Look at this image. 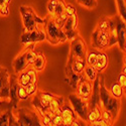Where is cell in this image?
Wrapping results in <instances>:
<instances>
[{
	"label": "cell",
	"instance_id": "cell-31",
	"mask_svg": "<svg viewBox=\"0 0 126 126\" xmlns=\"http://www.w3.org/2000/svg\"><path fill=\"white\" fill-rule=\"evenodd\" d=\"M125 59H124V62H123V67H122V71L121 73L119 74L118 76V81L117 83L119 84V85L125 90V87H126V74H125Z\"/></svg>",
	"mask_w": 126,
	"mask_h": 126
},
{
	"label": "cell",
	"instance_id": "cell-18",
	"mask_svg": "<svg viewBox=\"0 0 126 126\" xmlns=\"http://www.w3.org/2000/svg\"><path fill=\"white\" fill-rule=\"evenodd\" d=\"M86 65H87V63H86L85 59L75 58V57H73L72 55L69 54V60H68V63H67V66H69L74 72L83 75V72H84V69H85Z\"/></svg>",
	"mask_w": 126,
	"mask_h": 126
},
{
	"label": "cell",
	"instance_id": "cell-32",
	"mask_svg": "<svg viewBox=\"0 0 126 126\" xmlns=\"http://www.w3.org/2000/svg\"><path fill=\"white\" fill-rule=\"evenodd\" d=\"M87 126H113L112 123L104 120L103 118H100L99 120L93 121V122H85Z\"/></svg>",
	"mask_w": 126,
	"mask_h": 126
},
{
	"label": "cell",
	"instance_id": "cell-25",
	"mask_svg": "<svg viewBox=\"0 0 126 126\" xmlns=\"http://www.w3.org/2000/svg\"><path fill=\"white\" fill-rule=\"evenodd\" d=\"M109 92L111 93V95L115 98H117V99H121L123 97V95L125 94V90L119 85L118 83H114L112 84V86L109 90Z\"/></svg>",
	"mask_w": 126,
	"mask_h": 126
},
{
	"label": "cell",
	"instance_id": "cell-5",
	"mask_svg": "<svg viewBox=\"0 0 126 126\" xmlns=\"http://www.w3.org/2000/svg\"><path fill=\"white\" fill-rule=\"evenodd\" d=\"M12 112L19 126H39L41 124L39 115L35 110L26 107H17L16 109H12Z\"/></svg>",
	"mask_w": 126,
	"mask_h": 126
},
{
	"label": "cell",
	"instance_id": "cell-8",
	"mask_svg": "<svg viewBox=\"0 0 126 126\" xmlns=\"http://www.w3.org/2000/svg\"><path fill=\"white\" fill-rule=\"evenodd\" d=\"M46 40V33L43 27L37 25L34 29L30 31H24L20 36V43L22 45H30V44H36L40 41Z\"/></svg>",
	"mask_w": 126,
	"mask_h": 126
},
{
	"label": "cell",
	"instance_id": "cell-21",
	"mask_svg": "<svg viewBox=\"0 0 126 126\" xmlns=\"http://www.w3.org/2000/svg\"><path fill=\"white\" fill-rule=\"evenodd\" d=\"M66 99L63 96H58L56 95L54 98L51 99V101L48 104V111L51 113H56V114H61V109L63 104L65 103Z\"/></svg>",
	"mask_w": 126,
	"mask_h": 126
},
{
	"label": "cell",
	"instance_id": "cell-34",
	"mask_svg": "<svg viewBox=\"0 0 126 126\" xmlns=\"http://www.w3.org/2000/svg\"><path fill=\"white\" fill-rule=\"evenodd\" d=\"M57 1L58 0H48L47 8V15L54 17L55 14V9H56V5H57Z\"/></svg>",
	"mask_w": 126,
	"mask_h": 126
},
{
	"label": "cell",
	"instance_id": "cell-30",
	"mask_svg": "<svg viewBox=\"0 0 126 126\" xmlns=\"http://www.w3.org/2000/svg\"><path fill=\"white\" fill-rule=\"evenodd\" d=\"M78 4L88 9H94L97 7V0H77Z\"/></svg>",
	"mask_w": 126,
	"mask_h": 126
},
{
	"label": "cell",
	"instance_id": "cell-1",
	"mask_svg": "<svg viewBox=\"0 0 126 126\" xmlns=\"http://www.w3.org/2000/svg\"><path fill=\"white\" fill-rule=\"evenodd\" d=\"M99 96L102 110L108 112L115 122L121 109V99H117L111 95L105 86V78L101 73H99Z\"/></svg>",
	"mask_w": 126,
	"mask_h": 126
},
{
	"label": "cell",
	"instance_id": "cell-35",
	"mask_svg": "<svg viewBox=\"0 0 126 126\" xmlns=\"http://www.w3.org/2000/svg\"><path fill=\"white\" fill-rule=\"evenodd\" d=\"M17 93H18L19 100H27L29 98V96L27 95V93L25 91V88L23 86L18 85V91H17Z\"/></svg>",
	"mask_w": 126,
	"mask_h": 126
},
{
	"label": "cell",
	"instance_id": "cell-24",
	"mask_svg": "<svg viewBox=\"0 0 126 126\" xmlns=\"http://www.w3.org/2000/svg\"><path fill=\"white\" fill-rule=\"evenodd\" d=\"M109 33H110V47L117 44V33H116V24L115 20L112 17H110V26H109Z\"/></svg>",
	"mask_w": 126,
	"mask_h": 126
},
{
	"label": "cell",
	"instance_id": "cell-33",
	"mask_svg": "<svg viewBox=\"0 0 126 126\" xmlns=\"http://www.w3.org/2000/svg\"><path fill=\"white\" fill-rule=\"evenodd\" d=\"M25 91L27 93V95L30 97V96H33L34 94L36 93V91L38 90L37 88V83H29L28 85H26L25 87Z\"/></svg>",
	"mask_w": 126,
	"mask_h": 126
},
{
	"label": "cell",
	"instance_id": "cell-19",
	"mask_svg": "<svg viewBox=\"0 0 126 126\" xmlns=\"http://www.w3.org/2000/svg\"><path fill=\"white\" fill-rule=\"evenodd\" d=\"M65 76H66V82L69 84V85L73 88V89H76L77 85L79 81L81 80V78L83 77V75L78 74V73L74 72L69 66L66 65L65 68Z\"/></svg>",
	"mask_w": 126,
	"mask_h": 126
},
{
	"label": "cell",
	"instance_id": "cell-14",
	"mask_svg": "<svg viewBox=\"0 0 126 126\" xmlns=\"http://www.w3.org/2000/svg\"><path fill=\"white\" fill-rule=\"evenodd\" d=\"M18 82H17V75L13 74L10 75V86H9V97H8V102L11 105L12 109H16L18 107Z\"/></svg>",
	"mask_w": 126,
	"mask_h": 126
},
{
	"label": "cell",
	"instance_id": "cell-20",
	"mask_svg": "<svg viewBox=\"0 0 126 126\" xmlns=\"http://www.w3.org/2000/svg\"><path fill=\"white\" fill-rule=\"evenodd\" d=\"M108 64H109L108 56L105 54L103 50H99L97 59L95 61V64H94V68L97 70L98 73H102L105 69L108 67Z\"/></svg>",
	"mask_w": 126,
	"mask_h": 126
},
{
	"label": "cell",
	"instance_id": "cell-6",
	"mask_svg": "<svg viewBox=\"0 0 126 126\" xmlns=\"http://www.w3.org/2000/svg\"><path fill=\"white\" fill-rule=\"evenodd\" d=\"M19 12L22 17L24 31H30L34 29L37 25H44L46 19L40 18L31 6L22 5L19 7Z\"/></svg>",
	"mask_w": 126,
	"mask_h": 126
},
{
	"label": "cell",
	"instance_id": "cell-9",
	"mask_svg": "<svg viewBox=\"0 0 126 126\" xmlns=\"http://www.w3.org/2000/svg\"><path fill=\"white\" fill-rule=\"evenodd\" d=\"M87 50H88V46L80 34H78L75 38L71 40L70 55H72L73 57L79 59H86Z\"/></svg>",
	"mask_w": 126,
	"mask_h": 126
},
{
	"label": "cell",
	"instance_id": "cell-7",
	"mask_svg": "<svg viewBox=\"0 0 126 126\" xmlns=\"http://www.w3.org/2000/svg\"><path fill=\"white\" fill-rule=\"evenodd\" d=\"M68 101L71 104L72 108L74 109L75 113L77 114L78 118H80L84 122H86L87 114H88V100L81 98L75 92V93H71L68 96Z\"/></svg>",
	"mask_w": 126,
	"mask_h": 126
},
{
	"label": "cell",
	"instance_id": "cell-36",
	"mask_svg": "<svg viewBox=\"0 0 126 126\" xmlns=\"http://www.w3.org/2000/svg\"><path fill=\"white\" fill-rule=\"evenodd\" d=\"M65 14L67 16H71V15H74V14H77V10H76V7L72 4H67L66 3V7H65Z\"/></svg>",
	"mask_w": 126,
	"mask_h": 126
},
{
	"label": "cell",
	"instance_id": "cell-15",
	"mask_svg": "<svg viewBox=\"0 0 126 126\" xmlns=\"http://www.w3.org/2000/svg\"><path fill=\"white\" fill-rule=\"evenodd\" d=\"M92 89H93V83L87 80L86 78H84L83 76L76 87V94L83 99L89 100L92 94Z\"/></svg>",
	"mask_w": 126,
	"mask_h": 126
},
{
	"label": "cell",
	"instance_id": "cell-11",
	"mask_svg": "<svg viewBox=\"0 0 126 126\" xmlns=\"http://www.w3.org/2000/svg\"><path fill=\"white\" fill-rule=\"evenodd\" d=\"M10 86V74L8 70L0 66V102L8 101Z\"/></svg>",
	"mask_w": 126,
	"mask_h": 126
},
{
	"label": "cell",
	"instance_id": "cell-22",
	"mask_svg": "<svg viewBox=\"0 0 126 126\" xmlns=\"http://www.w3.org/2000/svg\"><path fill=\"white\" fill-rule=\"evenodd\" d=\"M46 65H47V59H46V56L43 54V52H36V57L32 63V67L36 72H39V71H43L45 68H46Z\"/></svg>",
	"mask_w": 126,
	"mask_h": 126
},
{
	"label": "cell",
	"instance_id": "cell-10",
	"mask_svg": "<svg viewBox=\"0 0 126 126\" xmlns=\"http://www.w3.org/2000/svg\"><path fill=\"white\" fill-rule=\"evenodd\" d=\"M78 16L77 14L74 15H71L68 16L64 23L62 25V29L64 31L65 35L67 36L68 40H72L73 38H75L78 34H79V31H78Z\"/></svg>",
	"mask_w": 126,
	"mask_h": 126
},
{
	"label": "cell",
	"instance_id": "cell-4",
	"mask_svg": "<svg viewBox=\"0 0 126 126\" xmlns=\"http://www.w3.org/2000/svg\"><path fill=\"white\" fill-rule=\"evenodd\" d=\"M35 44H30L27 45L26 47L18 54L15 59L12 62V67L14 70V74L18 75L19 73L24 71L26 68L32 65V63L36 57V51H35Z\"/></svg>",
	"mask_w": 126,
	"mask_h": 126
},
{
	"label": "cell",
	"instance_id": "cell-13",
	"mask_svg": "<svg viewBox=\"0 0 126 126\" xmlns=\"http://www.w3.org/2000/svg\"><path fill=\"white\" fill-rule=\"evenodd\" d=\"M116 24V33H117V44L122 51H125V32H126V24L125 21L119 16V14L113 16Z\"/></svg>",
	"mask_w": 126,
	"mask_h": 126
},
{
	"label": "cell",
	"instance_id": "cell-28",
	"mask_svg": "<svg viewBox=\"0 0 126 126\" xmlns=\"http://www.w3.org/2000/svg\"><path fill=\"white\" fill-rule=\"evenodd\" d=\"M47 113H48L49 117H50L51 122L54 123L55 126H65L61 114H56V113H51V112H47Z\"/></svg>",
	"mask_w": 126,
	"mask_h": 126
},
{
	"label": "cell",
	"instance_id": "cell-27",
	"mask_svg": "<svg viewBox=\"0 0 126 126\" xmlns=\"http://www.w3.org/2000/svg\"><path fill=\"white\" fill-rule=\"evenodd\" d=\"M11 0H0V14L8 16L9 14V4Z\"/></svg>",
	"mask_w": 126,
	"mask_h": 126
},
{
	"label": "cell",
	"instance_id": "cell-23",
	"mask_svg": "<svg viewBox=\"0 0 126 126\" xmlns=\"http://www.w3.org/2000/svg\"><path fill=\"white\" fill-rule=\"evenodd\" d=\"M99 73L97 72V70L94 68V66H91V65H86L85 69H84V72H83V76L84 78H86L87 80H89L90 82H94L95 79L97 78Z\"/></svg>",
	"mask_w": 126,
	"mask_h": 126
},
{
	"label": "cell",
	"instance_id": "cell-26",
	"mask_svg": "<svg viewBox=\"0 0 126 126\" xmlns=\"http://www.w3.org/2000/svg\"><path fill=\"white\" fill-rule=\"evenodd\" d=\"M98 52H99V50L96 49V48H93V47L88 48L87 55H86V59H85L87 65L94 66V64H95V61L97 59V56H98Z\"/></svg>",
	"mask_w": 126,
	"mask_h": 126
},
{
	"label": "cell",
	"instance_id": "cell-3",
	"mask_svg": "<svg viewBox=\"0 0 126 126\" xmlns=\"http://www.w3.org/2000/svg\"><path fill=\"white\" fill-rule=\"evenodd\" d=\"M45 19L46 21L44 24V30L46 33V39L52 46L66 43L68 40L67 36L65 35L62 27L56 23L55 19L49 15H47Z\"/></svg>",
	"mask_w": 126,
	"mask_h": 126
},
{
	"label": "cell",
	"instance_id": "cell-37",
	"mask_svg": "<svg viewBox=\"0 0 126 126\" xmlns=\"http://www.w3.org/2000/svg\"><path fill=\"white\" fill-rule=\"evenodd\" d=\"M9 126H19L18 122L15 118V116L13 115V112L10 113V117H9Z\"/></svg>",
	"mask_w": 126,
	"mask_h": 126
},
{
	"label": "cell",
	"instance_id": "cell-38",
	"mask_svg": "<svg viewBox=\"0 0 126 126\" xmlns=\"http://www.w3.org/2000/svg\"><path fill=\"white\" fill-rule=\"evenodd\" d=\"M84 121L83 120H81L80 118H78V119H76L74 122H73L70 126H82V123H83Z\"/></svg>",
	"mask_w": 126,
	"mask_h": 126
},
{
	"label": "cell",
	"instance_id": "cell-29",
	"mask_svg": "<svg viewBox=\"0 0 126 126\" xmlns=\"http://www.w3.org/2000/svg\"><path fill=\"white\" fill-rule=\"evenodd\" d=\"M116 3H117V6H118L119 16L125 21V19H126V4H125V0H116Z\"/></svg>",
	"mask_w": 126,
	"mask_h": 126
},
{
	"label": "cell",
	"instance_id": "cell-16",
	"mask_svg": "<svg viewBox=\"0 0 126 126\" xmlns=\"http://www.w3.org/2000/svg\"><path fill=\"white\" fill-rule=\"evenodd\" d=\"M61 116H62L63 121H64L65 126H70L76 119H78L77 114L75 113L74 109L72 108V106H71V104L69 103L68 99H66L65 103L63 104V106H62Z\"/></svg>",
	"mask_w": 126,
	"mask_h": 126
},
{
	"label": "cell",
	"instance_id": "cell-39",
	"mask_svg": "<svg viewBox=\"0 0 126 126\" xmlns=\"http://www.w3.org/2000/svg\"><path fill=\"white\" fill-rule=\"evenodd\" d=\"M39 126H43V125H41V124H40V125H39Z\"/></svg>",
	"mask_w": 126,
	"mask_h": 126
},
{
	"label": "cell",
	"instance_id": "cell-17",
	"mask_svg": "<svg viewBox=\"0 0 126 126\" xmlns=\"http://www.w3.org/2000/svg\"><path fill=\"white\" fill-rule=\"evenodd\" d=\"M12 107L8 101L0 102V126H9V117Z\"/></svg>",
	"mask_w": 126,
	"mask_h": 126
},
{
	"label": "cell",
	"instance_id": "cell-12",
	"mask_svg": "<svg viewBox=\"0 0 126 126\" xmlns=\"http://www.w3.org/2000/svg\"><path fill=\"white\" fill-rule=\"evenodd\" d=\"M17 82L20 86L25 87L29 83H37V73L36 71L29 66L24 71L17 75Z\"/></svg>",
	"mask_w": 126,
	"mask_h": 126
},
{
	"label": "cell",
	"instance_id": "cell-2",
	"mask_svg": "<svg viewBox=\"0 0 126 126\" xmlns=\"http://www.w3.org/2000/svg\"><path fill=\"white\" fill-rule=\"evenodd\" d=\"M110 17L102 16L97 23L96 28L91 34V47L98 50H104L110 47Z\"/></svg>",
	"mask_w": 126,
	"mask_h": 126
}]
</instances>
